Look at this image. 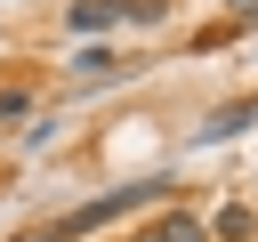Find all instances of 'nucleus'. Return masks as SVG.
I'll return each mask as SVG.
<instances>
[{
    "label": "nucleus",
    "instance_id": "1",
    "mask_svg": "<svg viewBox=\"0 0 258 242\" xmlns=\"http://www.w3.org/2000/svg\"><path fill=\"white\" fill-rule=\"evenodd\" d=\"M161 194H169V169H145V177H129V186H105V194H89L81 210L48 218V226L24 234V242H81V234H97V226H113V218H129L137 202H161Z\"/></svg>",
    "mask_w": 258,
    "mask_h": 242
},
{
    "label": "nucleus",
    "instance_id": "2",
    "mask_svg": "<svg viewBox=\"0 0 258 242\" xmlns=\"http://www.w3.org/2000/svg\"><path fill=\"white\" fill-rule=\"evenodd\" d=\"M161 16H169V0H73L64 8V32L73 40H97L113 24H161Z\"/></svg>",
    "mask_w": 258,
    "mask_h": 242
},
{
    "label": "nucleus",
    "instance_id": "3",
    "mask_svg": "<svg viewBox=\"0 0 258 242\" xmlns=\"http://www.w3.org/2000/svg\"><path fill=\"white\" fill-rule=\"evenodd\" d=\"M242 129H258V89H250V97H226L218 113H202L194 137H202V145H226V137H242Z\"/></svg>",
    "mask_w": 258,
    "mask_h": 242
},
{
    "label": "nucleus",
    "instance_id": "4",
    "mask_svg": "<svg viewBox=\"0 0 258 242\" xmlns=\"http://www.w3.org/2000/svg\"><path fill=\"white\" fill-rule=\"evenodd\" d=\"M129 242H210V226H202L194 210H161V218H145Z\"/></svg>",
    "mask_w": 258,
    "mask_h": 242
},
{
    "label": "nucleus",
    "instance_id": "5",
    "mask_svg": "<svg viewBox=\"0 0 258 242\" xmlns=\"http://www.w3.org/2000/svg\"><path fill=\"white\" fill-rule=\"evenodd\" d=\"M105 81H121V65H113L105 48H81V56H73V89H105Z\"/></svg>",
    "mask_w": 258,
    "mask_h": 242
},
{
    "label": "nucleus",
    "instance_id": "6",
    "mask_svg": "<svg viewBox=\"0 0 258 242\" xmlns=\"http://www.w3.org/2000/svg\"><path fill=\"white\" fill-rule=\"evenodd\" d=\"M210 234H218V242H250V234H258V210H250V202H226V210L210 218Z\"/></svg>",
    "mask_w": 258,
    "mask_h": 242
},
{
    "label": "nucleus",
    "instance_id": "7",
    "mask_svg": "<svg viewBox=\"0 0 258 242\" xmlns=\"http://www.w3.org/2000/svg\"><path fill=\"white\" fill-rule=\"evenodd\" d=\"M24 105H32V97H24V89H0V121H16V113H24Z\"/></svg>",
    "mask_w": 258,
    "mask_h": 242
}]
</instances>
